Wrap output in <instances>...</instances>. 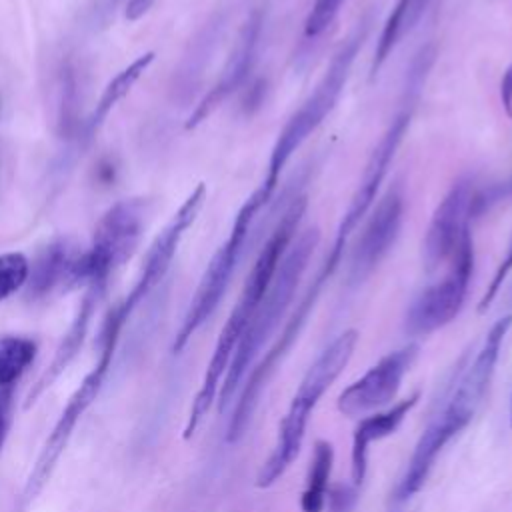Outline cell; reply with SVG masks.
<instances>
[{"label":"cell","mask_w":512,"mask_h":512,"mask_svg":"<svg viewBox=\"0 0 512 512\" xmlns=\"http://www.w3.org/2000/svg\"><path fill=\"white\" fill-rule=\"evenodd\" d=\"M308 208V198L304 194H298L290 200V204L286 206V210L282 212L280 220L276 222L272 234L268 236V240L264 242V246L258 252L256 262L252 264V270L242 286V292L228 316V320L224 322L218 340L214 344L212 356L208 360L202 384L192 400L190 412H188V420L184 426V438H192V434L200 428L204 416L208 414V410L212 408V404L216 402L220 384L224 380V374L228 370V364L232 360V354L248 326V322L252 320L256 308L260 306L274 274L276 268L282 260V256L286 254L290 242L294 240L298 226L302 222V216Z\"/></svg>","instance_id":"3957f363"},{"label":"cell","mask_w":512,"mask_h":512,"mask_svg":"<svg viewBox=\"0 0 512 512\" xmlns=\"http://www.w3.org/2000/svg\"><path fill=\"white\" fill-rule=\"evenodd\" d=\"M434 46L428 44V46H422L408 70H406V80H404V90H402V96H400V102H398V110L394 112L390 124L386 126L384 134L380 136L378 144L374 146L366 166H364V172H362V178L354 190V194L350 196V202H348V208L346 212L342 214L338 226H336V234H334V240H332V246L328 250V254L324 256L318 272L314 274V278L310 280L308 288L304 290L302 298L298 300L294 312L288 316L282 332L278 334V338L274 340V344L266 350V354L256 362L254 366V372L258 378H272L276 374V370L280 368V364L284 362V358L288 356V352L292 350V346L296 344V340L300 338L310 314L314 312L318 300H320V294L324 290V286L328 284V280L334 276V272L338 270L346 250H348V242H350V236L352 232L358 228V224L368 216L372 204L376 202V196H378V190L398 154V148L400 144L404 142V136L408 134V128L414 120V114H416V108H418V100H420V94H422V88L426 84V78L430 74V68L434 64Z\"/></svg>","instance_id":"6da1fadb"},{"label":"cell","mask_w":512,"mask_h":512,"mask_svg":"<svg viewBox=\"0 0 512 512\" xmlns=\"http://www.w3.org/2000/svg\"><path fill=\"white\" fill-rule=\"evenodd\" d=\"M146 224L142 200L116 202L98 222L88 252L76 254L70 284H102L106 286L114 268L122 266L134 254Z\"/></svg>","instance_id":"ba28073f"},{"label":"cell","mask_w":512,"mask_h":512,"mask_svg":"<svg viewBox=\"0 0 512 512\" xmlns=\"http://www.w3.org/2000/svg\"><path fill=\"white\" fill-rule=\"evenodd\" d=\"M512 326V314L500 316L484 336L474 358H464L458 364V374L450 382L448 394L442 408H438L428 424L424 426L420 438L414 444V450L406 462L402 476L398 478L390 504L402 508L408 504L426 484L438 456L442 450L474 420L484 398L490 390L492 376L500 358L502 342Z\"/></svg>","instance_id":"7a4b0ae2"},{"label":"cell","mask_w":512,"mask_h":512,"mask_svg":"<svg viewBox=\"0 0 512 512\" xmlns=\"http://www.w3.org/2000/svg\"><path fill=\"white\" fill-rule=\"evenodd\" d=\"M36 342L24 336H0V388L14 386L36 356Z\"/></svg>","instance_id":"7402d4cb"},{"label":"cell","mask_w":512,"mask_h":512,"mask_svg":"<svg viewBox=\"0 0 512 512\" xmlns=\"http://www.w3.org/2000/svg\"><path fill=\"white\" fill-rule=\"evenodd\" d=\"M500 102L506 114L512 118V64L506 68L502 80H500Z\"/></svg>","instance_id":"83f0119b"},{"label":"cell","mask_w":512,"mask_h":512,"mask_svg":"<svg viewBox=\"0 0 512 512\" xmlns=\"http://www.w3.org/2000/svg\"><path fill=\"white\" fill-rule=\"evenodd\" d=\"M476 182L472 176L458 178L434 208L422 240V262L428 274L446 266L462 240L472 234Z\"/></svg>","instance_id":"8fae6325"},{"label":"cell","mask_w":512,"mask_h":512,"mask_svg":"<svg viewBox=\"0 0 512 512\" xmlns=\"http://www.w3.org/2000/svg\"><path fill=\"white\" fill-rule=\"evenodd\" d=\"M434 0H396L390 14L386 16L380 36L376 40L374 58L370 64V78L382 70L392 52L400 46V42L418 26L422 16L428 12Z\"/></svg>","instance_id":"ac0fdd59"},{"label":"cell","mask_w":512,"mask_h":512,"mask_svg":"<svg viewBox=\"0 0 512 512\" xmlns=\"http://www.w3.org/2000/svg\"><path fill=\"white\" fill-rule=\"evenodd\" d=\"M266 204H268V200L258 190H254L244 200L240 210L236 212L230 234L222 242V246L214 252V256L210 258V262L198 282V288L190 300V306L184 314V320L174 336L172 350L176 354L186 348V344L196 334V330L214 314V310L222 302V298L230 286V280L234 276V270L244 254L248 236L252 234V226L258 218L260 210Z\"/></svg>","instance_id":"52a82bcc"},{"label":"cell","mask_w":512,"mask_h":512,"mask_svg":"<svg viewBox=\"0 0 512 512\" xmlns=\"http://www.w3.org/2000/svg\"><path fill=\"white\" fill-rule=\"evenodd\" d=\"M318 242H320L318 226L306 228L304 232L298 234L296 240L290 242L260 306L256 308L252 320L248 322V326L232 354V360L228 364V370L224 374V380H222L218 396H216L218 412H224L230 406L248 368H252L256 356L260 354L264 344L270 340V336L276 332L280 320L284 318L286 310L290 308V304L294 300L298 284L310 264V258H312Z\"/></svg>","instance_id":"5b68a950"},{"label":"cell","mask_w":512,"mask_h":512,"mask_svg":"<svg viewBox=\"0 0 512 512\" xmlns=\"http://www.w3.org/2000/svg\"><path fill=\"white\" fill-rule=\"evenodd\" d=\"M356 344L358 332L354 328L344 330L310 364V368L306 370L298 384L296 394L292 396V402L284 418L278 424L276 444L256 474L258 488H270L276 480H280L286 474V470L298 458L312 410L316 408L324 392L348 366Z\"/></svg>","instance_id":"8992f818"},{"label":"cell","mask_w":512,"mask_h":512,"mask_svg":"<svg viewBox=\"0 0 512 512\" xmlns=\"http://www.w3.org/2000/svg\"><path fill=\"white\" fill-rule=\"evenodd\" d=\"M152 4H154V0H126V12H124V16H126L130 22H134V20L142 18V16L152 8Z\"/></svg>","instance_id":"f1b7e54d"},{"label":"cell","mask_w":512,"mask_h":512,"mask_svg":"<svg viewBox=\"0 0 512 512\" xmlns=\"http://www.w3.org/2000/svg\"><path fill=\"white\" fill-rule=\"evenodd\" d=\"M372 18L362 16L356 26L350 30V34L340 42V46L334 50L322 78L314 86V90L304 98V102L298 106V110L286 120L282 130L276 136V142L270 150V158L266 164V174L262 182L258 184V192L272 200L280 174L290 162V158L302 148V144L320 128V124L328 118V114L336 108L348 78L352 74V66L370 34Z\"/></svg>","instance_id":"277c9868"},{"label":"cell","mask_w":512,"mask_h":512,"mask_svg":"<svg viewBox=\"0 0 512 512\" xmlns=\"http://www.w3.org/2000/svg\"><path fill=\"white\" fill-rule=\"evenodd\" d=\"M510 274H512V234H510V240H508L504 258L500 260V264H498V268H496V272H494V276H492L488 288L484 290V294H482V298H480V302H478V312H480V314L488 310V306L494 302V298L498 296V292H500L504 280H506Z\"/></svg>","instance_id":"d4e9b609"},{"label":"cell","mask_w":512,"mask_h":512,"mask_svg":"<svg viewBox=\"0 0 512 512\" xmlns=\"http://www.w3.org/2000/svg\"><path fill=\"white\" fill-rule=\"evenodd\" d=\"M406 214V194L402 182H394L370 212L348 262V282L362 284L392 252Z\"/></svg>","instance_id":"7c38bea8"},{"label":"cell","mask_w":512,"mask_h":512,"mask_svg":"<svg viewBox=\"0 0 512 512\" xmlns=\"http://www.w3.org/2000/svg\"><path fill=\"white\" fill-rule=\"evenodd\" d=\"M334 466V446L328 440H316L308 466L306 486L300 496L302 512H324L326 492L330 488V474Z\"/></svg>","instance_id":"ffe728a7"},{"label":"cell","mask_w":512,"mask_h":512,"mask_svg":"<svg viewBox=\"0 0 512 512\" xmlns=\"http://www.w3.org/2000/svg\"><path fill=\"white\" fill-rule=\"evenodd\" d=\"M30 276V262L22 252L0 254V302L18 292Z\"/></svg>","instance_id":"603a6c76"},{"label":"cell","mask_w":512,"mask_h":512,"mask_svg":"<svg viewBox=\"0 0 512 512\" xmlns=\"http://www.w3.org/2000/svg\"><path fill=\"white\" fill-rule=\"evenodd\" d=\"M74 256L76 254L72 252L68 240H56L48 244L30 268L28 294L32 298H40L52 292L60 282H68Z\"/></svg>","instance_id":"d6986e66"},{"label":"cell","mask_w":512,"mask_h":512,"mask_svg":"<svg viewBox=\"0 0 512 512\" xmlns=\"http://www.w3.org/2000/svg\"><path fill=\"white\" fill-rule=\"evenodd\" d=\"M206 200V184L198 182L196 188L186 196V200L180 204V208L174 212L172 220L162 228V232L154 238L152 246L148 248L140 278L136 282V286L130 290V294L126 296V300L116 306V314L126 322L128 316L132 314V310L138 306V302L148 296V292L166 276L178 244L182 240V236L186 234V230L196 222L202 206Z\"/></svg>","instance_id":"5bb4252c"},{"label":"cell","mask_w":512,"mask_h":512,"mask_svg":"<svg viewBox=\"0 0 512 512\" xmlns=\"http://www.w3.org/2000/svg\"><path fill=\"white\" fill-rule=\"evenodd\" d=\"M358 502V488L350 484H332L326 492L328 512H352Z\"/></svg>","instance_id":"484cf974"},{"label":"cell","mask_w":512,"mask_h":512,"mask_svg":"<svg viewBox=\"0 0 512 512\" xmlns=\"http://www.w3.org/2000/svg\"><path fill=\"white\" fill-rule=\"evenodd\" d=\"M420 392H412L408 398L398 400L392 406L376 410L374 414L362 418L352 434V450H350V480L356 488L362 486L368 472V450L374 442L388 438L398 430L410 410L418 404Z\"/></svg>","instance_id":"e0dca14e"},{"label":"cell","mask_w":512,"mask_h":512,"mask_svg":"<svg viewBox=\"0 0 512 512\" xmlns=\"http://www.w3.org/2000/svg\"><path fill=\"white\" fill-rule=\"evenodd\" d=\"M510 426H512V394H510Z\"/></svg>","instance_id":"f546056e"},{"label":"cell","mask_w":512,"mask_h":512,"mask_svg":"<svg viewBox=\"0 0 512 512\" xmlns=\"http://www.w3.org/2000/svg\"><path fill=\"white\" fill-rule=\"evenodd\" d=\"M12 388H0V450L4 446L8 426H10V406H12Z\"/></svg>","instance_id":"4316f807"},{"label":"cell","mask_w":512,"mask_h":512,"mask_svg":"<svg viewBox=\"0 0 512 512\" xmlns=\"http://www.w3.org/2000/svg\"><path fill=\"white\" fill-rule=\"evenodd\" d=\"M154 52H146L142 56H138L132 64H128L122 72H118L104 88L96 108L92 110L90 118L86 120V136H92L100 124L106 120L108 112L132 90V86L136 84V80L144 74V70L154 62Z\"/></svg>","instance_id":"44dd1931"},{"label":"cell","mask_w":512,"mask_h":512,"mask_svg":"<svg viewBox=\"0 0 512 512\" xmlns=\"http://www.w3.org/2000/svg\"><path fill=\"white\" fill-rule=\"evenodd\" d=\"M474 264V236L468 234L446 264L444 276L428 284L410 302L404 316V330L410 336H428L450 324L460 314L468 298Z\"/></svg>","instance_id":"30bf717a"},{"label":"cell","mask_w":512,"mask_h":512,"mask_svg":"<svg viewBox=\"0 0 512 512\" xmlns=\"http://www.w3.org/2000/svg\"><path fill=\"white\" fill-rule=\"evenodd\" d=\"M420 346L408 342L396 348L372 364L358 380L348 384L336 400V408L342 416L354 418L366 412L386 408L398 394L404 376L418 356Z\"/></svg>","instance_id":"4fadbf2b"},{"label":"cell","mask_w":512,"mask_h":512,"mask_svg":"<svg viewBox=\"0 0 512 512\" xmlns=\"http://www.w3.org/2000/svg\"><path fill=\"white\" fill-rule=\"evenodd\" d=\"M120 330L122 328L114 320L112 322H110V318L104 320V328H102V336H100V358H98L96 366L84 376L80 386L74 390V394L66 402L64 410L60 412L52 432L48 434V438H46V442H44V446H42V450H40V454L34 462V468H32V472L26 480L24 494H22L24 502L34 500L42 492V488L50 480L64 448L68 446L76 424L80 422L82 414L90 408V404L96 400L98 392L102 390L106 372L112 364V356H114V350H116Z\"/></svg>","instance_id":"9c48e42d"},{"label":"cell","mask_w":512,"mask_h":512,"mask_svg":"<svg viewBox=\"0 0 512 512\" xmlns=\"http://www.w3.org/2000/svg\"><path fill=\"white\" fill-rule=\"evenodd\" d=\"M344 2L346 0H314L304 20L302 36L306 40H316L318 36H322L328 30V26H332L334 20L338 18Z\"/></svg>","instance_id":"cb8c5ba5"},{"label":"cell","mask_w":512,"mask_h":512,"mask_svg":"<svg viewBox=\"0 0 512 512\" xmlns=\"http://www.w3.org/2000/svg\"><path fill=\"white\" fill-rule=\"evenodd\" d=\"M262 30H264V10L254 8L244 24L238 30V36L234 40V46L230 50V56L214 82V86L200 98L196 108L186 120V130H192L200 126L216 108H220L236 90H240L246 80L250 78L256 60H258V50L262 42Z\"/></svg>","instance_id":"9a60e30c"},{"label":"cell","mask_w":512,"mask_h":512,"mask_svg":"<svg viewBox=\"0 0 512 512\" xmlns=\"http://www.w3.org/2000/svg\"><path fill=\"white\" fill-rule=\"evenodd\" d=\"M104 288L106 286H102V284H88L86 286V294L82 296L80 306L76 310V316H74L70 328L66 330L64 338L60 340V344H58V348L54 352V358L50 360L46 370L38 376V380L32 384V388H30V392L26 396V402H24L26 410L32 404H36V400L46 392V388H50L58 380V376L68 368V364L80 352V348L84 344V338L88 334V328H90L92 314H94V310L98 306V300H100Z\"/></svg>","instance_id":"2e32d148"}]
</instances>
